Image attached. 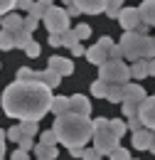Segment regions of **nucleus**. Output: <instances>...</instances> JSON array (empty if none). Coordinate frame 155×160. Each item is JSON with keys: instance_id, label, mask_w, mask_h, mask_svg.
<instances>
[{"instance_id": "nucleus-1", "label": "nucleus", "mask_w": 155, "mask_h": 160, "mask_svg": "<svg viewBox=\"0 0 155 160\" xmlns=\"http://www.w3.org/2000/svg\"><path fill=\"white\" fill-rule=\"evenodd\" d=\"M52 89L39 81H12L2 91V111L10 118L39 121L52 108Z\"/></svg>"}, {"instance_id": "nucleus-2", "label": "nucleus", "mask_w": 155, "mask_h": 160, "mask_svg": "<svg viewBox=\"0 0 155 160\" xmlns=\"http://www.w3.org/2000/svg\"><path fill=\"white\" fill-rule=\"evenodd\" d=\"M54 133H57V140L64 143L67 148H84L91 136H94V126H91V118L89 116H79V113H62L54 118Z\"/></svg>"}, {"instance_id": "nucleus-3", "label": "nucleus", "mask_w": 155, "mask_h": 160, "mask_svg": "<svg viewBox=\"0 0 155 160\" xmlns=\"http://www.w3.org/2000/svg\"><path fill=\"white\" fill-rule=\"evenodd\" d=\"M148 42H150L148 35H140L138 30H133V32H126L118 44H121V52H123L126 59L136 62V59H145V54H148Z\"/></svg>"}, {"instance_id": "nucleus-4", "label": "nucleus", "mask_w": 155, "mask_h": 160, "mask_svg": "<svg viewBox=\"0 0 155 160\" xmlns=\"http://www.w3.org/2000/svg\"><path fill=\"white\" fill-rule=\"evenodd\" d=\"M91 126H94V148H96L101 155H108L113 148H118V136L111 133V128H108V118H94L91 121Z\"/></svg>"}, {"instance_id": "nucleus-5", "label": "nucleus", "mask_w": 155, "mask_h": 160, "mask_svg": "<svg viewBox=\"0 0 155 160\" xmlns=\"http://www.w3.org/2000/svg\"><path fill=\"white\" fill-rule=\"evenodd\" d=\"M98 79L106 84H128L131 81V67L123 59H106L98 67Z\"/></svg>"}, {"instance_id": "nucleus-6", "label": "nucleus", "mask_w": 155, "mask_h": 160, "mask_svg": "<svg viewBox=\"0 0 155 160\" xmlns=\"http://www.w3.org/2000/svg\"><path fill=\"white\" fill-rule=\"evenodd\" d=\"M42 20H44V27H47L49 35H62V32L69 30V15L62 8H49Z\"/></svg>"}, {"instance_id": "nucleus-7", "label": "nucleus", "mask_w": 155, "mask_h": 160, "mask_svg": "<svg viewBox=\"0 0 155 160\" xmlns=\"http://www.w3.org/2000/svg\"><path fill=\"white\" fill-rule=\"evenodd\" d=\"M138 118L145 128L155 131V96H145L138 106Z\"/></svg>"}, {"instance_id": "nucleus-8", "label": "nucleus", "mask_w": 155, "mask_h": 160, "mask_svg": "<svg viewBox=\"0 0 155 160\" xmlns=\"http://www.w3.org/2000/svg\"><path fill=\"white\" fill-rule=\"evenodd\" d=\"M118 22H121V27H123L126 32H133V30H138V27L143 25L138 8H121V12H118Z\"/></svg>"}, {"instance_id": "nucleus-9", "label": "nucleus", "mask_w": 155, "mask_h": 160, "mask_svg": "<svg viewBox=\"0 0 155 160\" xmlns=\"http://www.w3.org/2000/svg\"><path fill=\"white\" fill-rule=\"evenodd\" d=\"M145 89L140 84H123V103H136L140 106V101L145 99Z\"/></svg>"}, {"instance_id": "nucleus-10", "label": "nucleus", "mask_w": 155, "mask_h": 160, "mask_svg": "<svg viewBox=\"0 0 155 160\" xmlns=\"http://www.w3.org/2000/svg\"><path fill=\"white\" fill-rule=\"evenodd\" d=\"M69 111L79 113V116H91V99H86L84 94L69 96Z\"/></svg>"}, {"instance_id": "nucleus-11", "label": "nucleus", "mask_w": 155, "mask_h": 160, "mask_svg": "<svg viewBox=\"0 0 155 160\" xmlns=\"http://www.w3.org/2000/svg\"><path fill=\"white\" fill-rule=\"evenodd\" d=\"M47 67L54 69L59 77H69V74H74V62L67 59V57H49Z\"/></svg>"}, {"instance_id": "nucleus-12", "label": "nucleus", "mask_w": 155, "mask_h": 160, "mask_svg": "<svg viewBox=\"0 0 155 160\" xmlns=\"http://www.w3.org/2000/svg\"><path fill=\"white\" fill-rule=\"evenodd\" d=\"M153 133L155 131H150V128H140V131H133V148L136 150H148L150 148V143H153Z\"/></svg>"}, {"instance_id": "nucleus-13", "label": "nucleus", "mask_w": 155, "mask_h": 160, "mask_svg": "<svg viewBox=\"0 0 155 160\" xmlns=\"http://www.w3.org/2000/svg\"><path fill=\"white\" fill-rule=\"evenodd\" d=\"M79 12H89V15H98L106 8V0H74Z\"/></svg>"}, {"instance_id": "nucleus-14", "label": "nucleus", "mask_w": 155, "mask_h": 160, "mask_svg": "<svg viewBox=\"0 0 155 160\" xmlns=\"http://www.w3.org/2000/svg\"><path fill=\"white\" fill-rule=\"evenodd\" d=\"M84 54H86V62H89V64H96V67H101L103 62L108 59V54H106V49H103V47H101L98 42L94 44V47H89V49H86Z\"/></svg>"}, {"instance_id": "nucleus-15", "label": "nucleus", "mask_w": 155, "mask_h": 160, "mask_svg": "<svg viewBox=\"0 0 155 160\" xmlns=\"http://www.w3.org/2000/svg\"><path fill=\"white\" fill-rule=\"evenodd\" d=\"M138 12H140V20L145 22L148 27H153L155 25V0H143Z\"/></svg>"}, {"instance_id": "nucleus-16", "label": "nucleus", "mask_w": 155, "mask_h": 160, "mask_svg": "<svg viewBox=\"0 0 155 160\" xmlns=\"http://www.w3.org/2000/svg\"><path fill=\"white\" fill-rule=\"evenodd\" d=\"M0 22H2V30H10V32H20V30H22V15L12 12V10H10Z\"/></svg>"}, {"instance_id": "nucleus-17", "label": "nucleus", "mask_w": 155, "mask_h": 160, "mask_svg": "<svg viewBox=\"0 0 155 160\" xmlns=\"http://www.w3.org/2000/svg\"><path fill=\"white\" fill-rule=\"evenodd\" d=\"M32 150H35L37 160H57V148H54V145H44V143H37Z\"/></svg>"}, {"instance_id": "nucleus-18", "label": "nucleus", "mask_w": 155, "mask_h": 160, "mask_svg": "<svg viewBox=\"0 0 155 160\" xmlns=\"http://www.w3.org/2000/svg\"><path fill=\"white\" fill-rule=\"evenodd\" d=\"M103 99L111 101V103H121V101H123V86H121V84H108Z\"/></svg>"}, {"instance_id": "nucleus-19", "label": "nucleus", "mask_w": 155, "mask_h": 160, "mask_svg": "<svg viewBox=\"0 0 155 160\" xmlns=\"http://www.w3.org/2000/svg\"><path fill=\"white\" fill-rule=\"evenodd\" d=\"M54 116H62L69 111V96H54L52 99V108H49Z\"/></svg>"}, {"instance_id": "nucleus-20", "label": "nucleus", "mask_w": 155, "mask_h": 160, "mask_svg": "<svg viewBox=\"0 0 155 160\" xmlns=\"http://www.w3.org/2000/svg\"><path fill=\"white\" fill-rule=\"evenodd\" d=\"M148 77V67H145V59H136L131 64V79H145Z\"/></svg>"}, {"instance_id": "nucleus-21", "label": "nucleus", "mask_w": 155, "mask_h": 160, "mask_svg": "<svg viewBox=\"0 0 155 160\" xmlns=\"http://www.w3.org/2000/svg\"><path fill=\"white\" fill-rule=\"evenodd\" d=\"M15 47V32H10V30H2L0 32V49H12Z\"/></svg>"}, {"instance_id": "nucleus-22", "label": "nucleus", "mask_w": 155, "mask_h": 160, "mask_svg": "<svg viewBox=\"0 0 155 160\" xmlns=\"http://www.w3.org/2000/svg\"><path fill=\"white\" fill-rule=\"evenodd\" d=\"M108 128H111V133H113V136H118V138H123V133L128 131L126 121H118V118H108Z\"/></svg>"}, {"instance_id": "nucleus-23", "label": "nucleus", "mask_w": 155, "mask_h": 160, "mask_svg": "<svg viewBox=\"0 0 155 160\" xmlns=\"http://www.w3.org/2000/svg\"><path fill=\"white\" fill-rule=\"evenodd\" d=\"M121 8H123V0H106V8H103V12H106L108 18H118Z\"/></svg>"}, {"instance_id": "nucleus-24", "label": "nucleus", "mask_w": 155, "mask_h": 160, "mask_svg": "<svg viewBox=\"0 0 155 160\" xmlns=\"http://www.w3.org/2000/svg\"><path fill=\"white\" fill-rule=\"evenodd\" d=\"M30 42H32V32H27V30H20V32H15V47L25 49Z\"/></svg>"}, {"instance_id": "nucleus-25", "label": "nucleus", "mask_w": 155, "mask_h": 160, "mask_svg": "<svg viewBox=\"0 0 155 160\" xmlns=\"http://www.w3.org/2000/svg\"><path fill=\"white\" fill-rule=\"evenodd\" d=\"M39 143H44V145H57V133H54V128H49V131H42V136H39Z\"/></svg>"}, {"instance_id": "nucleus-26", "label": "nucleus", "mask_w": 155, "mask_h": 160, "mask_svg": "<svg viewBox=\"0 0 155 160\" xmlns=\"http://www.w3.org/2000/svg\"><path fill=\"white\" fill-rule=\"evenodd\" d=\"M37 25H39V18H35L32 12H30L27 18H22V30H27V32H35Z\"/></svg>"}, {"instance_id": "nucleus-27", "label": "nucleus", "mask_w": 155, "mask_h": 160, "mask_svg": "<svg viewBox=\"0 0 155 160\" xmlns=\"http://www.w3.org/2000/svg\"><path fill=\"white\" fill-rule=\"evenodd\" d=\"M106 86H108L106 81L96 79V81H94V84H91V94H94L96 99H103V96H106Z\"/></svg>"}, {"instance_id": "nucleus-28", "label": "nucleus", "mask_w": 155, "mask_h": 160, "mask_svg": "<svg viewBox=\"0 0 155 160\" xmlns=\"http://www.w3.org/2000/svg\"><path fill=\"white\" fill-rule=\"evenodd\" d=\"M20 131H22V136H35L37 133V121H22Z\"/></svg>"}, {"instance_id": "nucleus-29", "label": "nucleus", "mask_w": 155, "mask_h": 160, "mask_svg": "<svg viewBox=\"0 0 155 160\" xmlns=\"http://www.w3.org/2000/svg\"><path fill=\"white\" fill-rule=\"evenodd\" d=\"M108 158H111V160H131V153H128L126 148L118 145V148H113V150L108 153Z\"/></svg>"}, {"instance_id": "nucleus-30", "label": "nucleus", "mask_w": 155, "mask_h": 160, "mask_svg": "<svg viewBox=\"0 0 155 160\" xmlns=\"http://www.w3.org/2000/svg\"><path fill=\"white\" fill-rule=\"evenodd\" d=\"M74 35H77V40H89L91 37V27L89 25H77V30H74Z\"/></svg>"}, {"instance_id": "nucleus-31", "label": "nucleus", "mask_w": 155, "mask_h": 160, "mask_svg": "<svg viewBox=\"0 0 155 160\" xmlns=\"http://www.w3.org/2000/svg\"><path fill=\"white\" fill-rule=\"evenodd\" d=\"M59 37H62V44H64V47H72V44H77V35H74V30H67V32H62V35H59Z\"/></svg>"}, {"instance_id": "nucleus-32", "label": "nucleus", "mask_w": 155, "mask_h": 160, "mask_svg": "<svg viewBox=\"0 0 155 160\" xmlns=\"http://www.w3.org/2000/svg\"><path fill=\"white\" fill-rule=\"evenodd\" d=\"M15 5H18V0H0V15H8Z\"/></svg>"}, {"instance_id": "nucleus-33", "label": "nucleus", "mask_w": 155, "mask_h": 160, "mask_svg": "<svg viewBox=\"0 0 155 160\" xmlns=\"http://www.w3.org/2000/svg\"><path fill=\"white\" fill-rule=\"evenodd\" d=\"M18 145L22 148V150H32V148H35V143H32V136H22V138L18 140Z\"/></svg>"}, {"instance_id": "nucleus-34", "label": "nucleus", "mask_w": 155, "mask_h": 160, "mask_svg": "<svg viewBox=\"0 0 155 160\" xmlns=\"http://www.w3.org/2000/svg\"><path fill=\"white\" fill-rule=\"evenodd\" d=\"M123 116H126V118L138 116V106H136V103H123Z\"/></svg>"}, {"instance_id": "nucleus-35", "label": "nucleus", "mask_w": 155, "mask_h": 160, "mask_svg": "<svg viewBox=\"0 0 155 160\" xmlns=\"http://www.w3.org/2000/svg\"><path fill=\"white\" fill-rule=\"evenodd\" d=\"M25 54H27V57H37V54H39V44L32 40L27 47H25Z\"/></svg>"}, {"instance_id": "nucleus-36", "label": "nucleus", "mask_w": 155, "mask_h": 160, "mask_svg": "<svg viewBox=\"0 0 155 160\" xmlns=\"http://www.w3.org/2000/svg\"><path fill=\"white\" fill-rule=\"evenodd\" d=\"M5 133H8V138L15 140V143L22 138V131H20V126H12V128H10V131H5Z\"/></svg>"}, {"instance_id": "nucleus-37", "label": "nucleus", "mask_w": 155, "mask_h": 160, "mask_svg": "<svg viewBox=\"0 0 155 160\" xmlns=\"http://www.w3.org/2000/svg\"><path fill=\"white\" fill-rule=\"evenodd\" d=\"M101 158V153H98L96 148H91V150H84L81 153V160H98Z\"/></svg>"}, {"instance_id": "nucleus-38", "label": "nucleus", "mask_w": 155, "mask_h": 160, "mask_svg": "<svg viewBox=\"0 0 155 160\" xmlns=\"http://www.w3.org/2000/svg\"><path fill=\"white\" fill-rule=\"evenodd\" d=\"M126 126H128L131 131H140V128H143V123H140V118H138V116H131V118H128V123H126Z\"/></svg>"}, {"instance_id": "nucleus-39", "label": "nucleus", "mask_w": 155, "mask_h": 160, "mask_svg": "<svg viewBox=\"0 0 155 160\" xmlns=\"http://www.w3.org/2000/svg\"><path fill=\"white\" fill-rule=\"evenodd\" d=\"M123 57V52H121V44H113L111 49H108V59H121Z\"/></svg>"}, {"instance_id": "nucleus-40", "label": "nucleus", "mask_w": 155, "mask_h": 160, "mask_svg": "<svg viewBox=\"0 0 155 160\" xmlns=\"http://www.w3.org/2000/svg\"><path fill=\"white\" fill-rule=\"evenodd\" d=\"M69 49H72V54H74V57H81V54H84V52H86V49H84V44H81V42H77V44H72V47H69Z\"/></svg>"}, {"instance_id": "nucleus-41", "label": "nucleus", "mask_w": 155, "mask_h": 160, "mask_svg": "<svg viewBox=\"0 0 155 160\" xmlns=\"http://www.w3.org/2000/svg\"><path fill=\"white\" fill-rule=\"evenodd\" d=\"M32 5H35V0H18V8H20V10H27V12H30Z\"/></svg>"}, {"instance_id": "nucleus-42", "label": "nucleus", "mask_w": 155, "mask_h": 160, "mask_svg": "<svg viewBox=\"0 0 155 160\" xmlns=\"http://www.w3.org/2000/svg\"><path fill=\"white\" fill-rule=\"evenodd\" d=\"M98 44H101V47L106 49V54H108V49L113 47V40H111V37H101V40H98Z\"/></svg>"}, {"instance_id": "nucleus-43", "label": "nucleus", "mask_w": 155, "mask_h": 160, "mask_svg": "<svg viewBox=\"0 0 155 160\" xmlns=\"http://www.w3.org/2000/svg\"><path fill=\"white\" fill-rule=\"evenodd\" d=\"M12 160H27V150H22V148L15 150V153H12Z\"/></svg>"}, {"instance_id": "nucleus-44", "label": "nucleus", "mask_w": 155, "mask_h": 160, "mask_svg": "<svg viewBox=\"0 0 155 160\" xmlns=\"http://www.w3.org/2000/svg\"><path fill=\"white\" fill-rule=\"evenodd\" d=\"M49 44L52 47H62V37L59 35H49Z\"/></svg>"}, {"instance_id": "nucleus-45", "label": "nucleus", "mask_w": 155, "mask_h": 160, "mask_svg": "<svg viewBox=\"0 0 155 160\" xmlns=\"http://www.w3.org/2000/svg\"><path fill=\"white\" fill-rule=\"evenodd\" d=\"M145 67H148V74H153V77H155V57H153V59H145Z\"/></svg>"}, {"instance_id": "nucleus-46", "label": "nucleus", "mask_w": 155, "mask_h": 160, "mask_svg": "<svg viewBox=\"0 0 155 160\" xmlns=\"http://www.w3.org/2000/svg\"><path fill=\"white\" fill-rule=\"evenodd\" d=\"M67 15H69V18H72V15H79V8L74 5V2H72V5H67Z\"/></svg>"}, {"instance_id": "nucleus-47", "label": "nucleus", "mask_w": 155, "mask_h": 160, "mask_svg": "<svg viewBox=\"0 0 155 160\" xmlns=\"http://www.w3.org/2000/svg\"><path fill=\"white\" fill-rule=\"evenodd\" d=\"M37 2L42 5V8H44V10H49V8H54V5H52L54 0H37Z\"/></svg>"}, {"instance_id": "nucleus-48", "label": "nucleus", "mask_w": 155, "mask_h": 160, "mask_svg": "<svg viewBox=\"0 0 155 160\" xmlns=\"http://www.w3.org/2000/svg\"><path fill=\"white\" fill-rule=\"evenodd\" d=\"M69 153H72L74 158H81V153H84V148H69Z\"/></svg>"}, {"instance_id": "nucleus-49", "label": "nucleus", "mask_w": 155, "mask_h": 160, "mask_svg": "<svg viewBox=\"0 0 155 160\" xmlns=\"http://www.w3.org/2000/svg\"><path fill=\"white\" fill-rule=\"evenodd\" d=\"M148 150H150V153L155 155V133H153V143H150V148H148Z\"/></svg>"}, {"instance_id": "nucleus-50", "label": "nucleus", "mask_w": 155, "mask_h": 160, "mask_svg": "<svg viewBox=\"0 0 155 160\" xmlns=\"http://www.w3.org/2000/svg\"><path fill=\"white\" fill-rule=\"evenodd\" d=\"M2 155H5V143H0V160H5Z\"/></svg>"}, {"instance_id": "nucleus-51", "label": "nucleus", "mask_w": 155, "mask_h": 160, "mask_svg": "<svg viewBox=\"0 0 155 160\" xmlns=\"http://www.w3.org/2000/svg\"><path fill=\"white\" fill-rule=\"evenodd\" d=\"M62 2H64V5H72V2H74V0H62Z\"/></svg>"}, {"instance_id": "nucleus-52", "label": "nucleus", "mask_w": 155, "mask_h": 160, "mask_svg": "<svg viewBox=\"0 0 155 160\" xmlns=\"http://www.w3.org/2000/svg\"><path fill=\"white\" fill-rule=\"evenodd\" d=\"M98 160H101V158H98Z\"/></svg>"}]
</instances>
